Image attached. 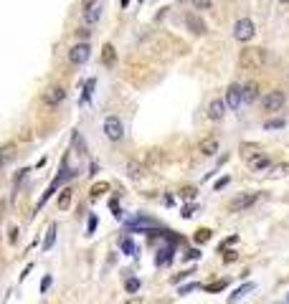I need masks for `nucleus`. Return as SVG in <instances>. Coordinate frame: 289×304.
Returning a JSON list of instances; mask_svg holds the SVG:
<instances>
[{
    "instance_id": "f257e3e1",
    "label": "nucleus",
    "mask_w": 289,
    "mask_h": 304,
    "mask_svg": "<svg viewBox=\"0 0 289 304\" xmlns=\"http://www.w3.org/2000/svg\"><path fill=\"white\" fill-rule=\"evenodd\" d=\"M269 61V53L266 49H259V46H246L241 49L238 53V69L241 71H261Z\"/></svg>"
},
{
    "instance_id": "f03ea898",
    "label": "nucleus",
    "mask_w": 289,
    "mask_h": 304,
    "mask_svg": "<svg viewBox=\"0 0 289 304\" xmlns=\"http://www.w3.org/2000/svg\"><path fill=\"white\" fill-rule=\"evenodd\" d=\"M254 33H256V26H254V20H251V18H238L236 23H233V38H236V41H241V43L251 41V38H254Z\"/></svg>"
},
{
    "instance_id": "7ed1b4c3",
    "label": "nucleus",
    "mask_w": 289,
    "mask_h": 304,
    "mask_svg": "<svg viewBox=\"0 0 289 304\" xmlns=\"http://www.w3.org/2000/svg\"><path fill=\"white\" fill-rule=\"evenodd\" d=\"M259 198H261V193H241V195H236V198L229 203V210L231 213H241V210L251 208Z\"/></svg>"
},
{
    "instance_id": "20e7f679",
    "label": "nucleus",
    "mask_w": 289,
    "mask_h": 304,
    "mask_svg": "<svg viewBox=\"0 0 289 304\" xmlns=\"http://www.w3.org/2000/svg\"><path fill=\"white\" fill-rule=\"evenodd\" d=\"M284 101H287L284 92L274 89V92H269V94L261 99V109H264V112H279L282 106H284Z\"/></svg>"
},
{
    "instance_id": "39448f33",
    "label": "nucleus",
    "mask_w": 289,
    "mask_h": 304,
    "mask_svg": "<svg viewBox=\"0 0 289 304\" xmlns=\"http://www.w3.org/2000/svg\"><path fill=\"white\" fill-rule=\"evenodd\" d=\"M104 135H107V140H112V142H119L124 137V127H122L119 117H107L104 119Z\"/></svg>"
},
{
    "instance_id": "423d86ee",
    "label": "nucleus",
    "mask_w": 289,
    "mask_h": 304,
    "mask_svg": "<svg viewBox=\"0 0 289 304\" xmlns=\"http://www.w3.org/2000/svg\"><path fill=\"white\" fill-rule=\"evenodd\" d=\"M89 56H92V46H89V43H74L71 51H69V61L74 63V66H81V63H86Z\"/></svg>"
},
{
    "instance_id": "0eeeda50",
    "label": "nucleus",
    "mask_w": 289,
    "mask_h": 304,
    "mask_svg": "<svg viewBox=\"0 0 289 304\" xmlns=\"http://www.w3.org/2000/svg\"><path fill=\"white\" fill-rule=\"evenodd\" d=\"M63 99H66V92H63V86H58V84L46 86V89H43V101H46L49 106H56V104H61Z\"/></svg>"
},
{
    "instance_id": "6e6552de",
    "label": "nucleus",
    "mask_w": 289,
    "mask_h": 304,
    "mask_svg": "<svg viewBox=\"0 0 289 304\" xmlns=\"http://www.w3.org/2000/svg\"><path fill=\"white\" fill-rule=\"evenodd\" d=\"M155 226V218H147V215H137V218H132V221H127V231H132V233H140V231H152Z\"/></svg>"
},
{
    "instance_id": "1a4fd4ad",
    "label": "nucleus",
    "mask_w": 289,
    "mask_h": 304,
    "mask_svg": "<svg viewBox=\"0 0 289 304\" xmlns=\"http://www.w3.org/2000/svg\"><path fill=\"white\" fill-rule=\"evenodd\" d=\"M185 26H188V31L195 33V36H206V31H208V26L203 23V18L195 15V13H188V15H185Z\"/></svg>"
},
{
    "instance_id": "9d476101",
    "label": "nucleus",
    "mask_w": 289,
    "mask_h": 304,
    "mask_svg": "<svg viewBox=\"0 0 289 304\" xmlns=\"http://www.w3.org/2000/svg\"><path fill=\"white\" fill-rule=\"evenodd\" d=\"M198 152H201V155H206V157H213L216 152H218V137H203L201 142H198Z\"/></svg>"
},
{
    "instance_id": "9b49d317",
    "label": "nucleus",
    "mask_w": 289,
    "mask_h": 304,
    "mask_svg": "<svg viewBox=\"0 0 289 304\" xmlns=\"http://www.w3.org/2000/svg\"><path fill=\"white\" fill-rule=\"evenodd\" d=\"M226 106H231L233 112L241 106V86L238 84H231L226 89Z\"/></svg>"
},
{
    "instance_id": "f8f14e48",
    "label": "nucleus",
    "mask_w": 289,
    "mask_h": 304,
    "mask_svg": "<svg viewBox=\"0 0 289 304\" xmlns=\"http://www.w3.org/2000/svg\"><path fill=\"white\" fill-rule=\"evenodd\" d=\"M224 114H226V101L224 99H213L208 104V119L218 122V119H224Z\"/></svg>"
},
{
    "instance_id": "ddd939ff",
    "label": "nucleus",
    "mask_w": 289,
    "mask_h": 304,
    "mask_svg": "<svg viewBox=\"0 0 289 304\" xmlns=\"http://www.w3.org/2000/svg\"><path fill=\"white\" fill-rule=\"evenodd\" d=\"M256 99H259V84H256V81H251V84H246V86H241V101L254 104Z\"/></svg>"
},
{
    "instance_id": "4468645a",
    "label": "nucleus",
    "mask_w": 289,
    "mask_h": 304,
    "mask_svg": "<svg viewBox=\"0 0 289 304\" xmlns=\"http://www.w3.org/2000/svg\"><path fill=\"white\" fill-rule=\"evenodd\" d=\"M145 165L142 162H137V160H129L127 162V178H132V180H142L145 178Z\"/></svg>"
},
{
    "instance_id": "2eb2a0df",
    "label": "nucleus",
    "mask_w": 289,
    "mask_h": 304,
    "mask_svg": "<svg viewBox=\"0 0 289 304\" xmlns=\"http://www.w3.org/2000/svg\"><path fill=\"white\" fill-rule=\"evenodd\" d=\"M173 253H175V246H173V244H165V246L158 251V256H155V264H158V266H165L168 261H173Z\"/></svg>"
},
{
    "instance_id": "dca6fc26",
    "label": "nucleus",
    "mask_w": 289,
    "mask_h": 304,
    "mask_svg": "<svg viewBox=\"0 0 289 304\" xmlns=\"http://www.w3.org/2000/svg\"><path fill=\"white\" fill-rule=\"evenodd\" d=\"M238 152H241V157H243V160H254V157H259V155H261L259 145H251V142H243V145L238 147Z\"/></svg>"
},
{
    "instance_id": "f3484780",
    "label": "nucleus",
    "mask_w": 289,
    "mask_h": 304,
    "mask_svg": "<svg viewBox=\"0 0 289 304\" xmlns=\"http://www.w3.org/2000/svg\"><path fill=\"white\" fill-rule=\"evenodd\" d=\"M71 201H74V190H71V188H63V190L58 193V201H56L58 210H69Z\"/></svg>"
},
{
    "instance_id": "a211bd4d",
    "label": "nucleus",
    "mask_w": 289,
    "mask_h": 304,
    "mask_svg": "<svg viewBox=\"0 0 289 304\" xmlns=\"http://www.w3.org/2000/svg\"><path fill=\"white\" fill-rule=\"evenodd\" d=\"M102 61H104V66H115L117 63V51L112 43H104V49H102Z\"/></svg>"
},
{
    "instance_id": "6ab92c4d",
    "label": "nucleus",
    "mask_w": 289,
    "mask_h": 304,
    "mask_svg": "<svg viewBox=\"0 0 289 304\" xmlns=\"http://www.w3.org/2000/svg\"><path fill=\"white\" fill-rule=\"evenodd\" d=\"M249 167L254 170V172H261V170H269L272 167V160L266 157V155H259V157H254V160H249Z\"/></svg>"
},
{
    "instance_id": "aec40b11",
    "label": "nucleus",
    "mask_w": 289,
    "mask_h": 304,
    "mask_svg": "<svg viewBox=\"0 0 289 304\" xmlns=\"http://www.w3.org/2000/svg\"><path fill=\"white\" fill-rule=\"evenodd\" d=\"M249 292H254V284H251V281H246V284H243V287H238L233 294H229V304H233V302H241V299L246 297Z\"/></svg>"
},
{
    "instance_id": "412c9836",
    "label": "nucleus",
    "mask_w": 289,
    "mask_h": 304,
    "mask_svg": "<svg viewBox=\"0 0 289 304\" xmlns=\"http://www.w3.org/2000/svg\"><path fill=\"white\" fill-rule=\"evenodd\" d=\"M71 145H74V150L79 152V155H86V142H84V137H81V132H71Z\"/></svg>"
},
{
    "instance_id": "4be33fe9",
    "label": "nucleus",
    "mask_w": 289,
    "mask_h": 304,
    "mask_svg": "<svg viewBox=\"0 0 289 304\" xmlns=\"http://www.w3.org/2000/svg\"><path fill=\"white\" fill-rule=\"evenodd\" d=\"M56 244V226L51 223L46 228V238H43V251H51V246Z\"/></svg>"
},
{
    "instance_id": "5701e85b",
    "label": "nucleus",
    "mask_w": 289,
    "mask_h": 304,
    "mask_svg": "<svg viewBox=\"0 0 289 304\" xmlns=\"http://www.w3.org/2000/svg\"><path fill=\"white\" fill-rule=\"evenodd\" d=\"M211 236H213L211 228H198V231H195V244H208Z\"/></svg>"
},
{
    "instance_id": "b1692460",
    "label": "nucleus",
    "mask_w": 289,
    "mask_h": 304,
    "mask_svg": "<svg viewBox=\"0 0 289 304\" xmlns=\"http://www.w3.org/2000/svg\"><path fill=\"white\" fill-rule=\"evenodd\" d=\"M119 249H122L127 256H135V253H137V246L132 244V238H122V241H119Z\"/></svg>"
},
{
    "instance_id": "393cba45",
    "label": "nucleus",
    "mask_w": 289,
    "mask_h": 304,
    "mask_svg": "<svg viewBox=\"0 0 289 304\" xmlns=\"http://www.w3.org/2000/svg\"><path fill=\"white\" fill-rule=\"evenodd\" d=\"M99 5H94V8H86V13H84V18L89 20V23H97V18H99Z\"/></svg>"
},
{
    "instance_id": "a878e982",
    "label": "nucleus",
    "mask_w": 289,
    "mask_h": 304,
    "mask_svg": "<svg viewBox=\"0 0 289 304\" xmlns=\"http://www.w3.org/2000/svg\"><path fill=\"white\" fill-rule=\"evenodd\" d=\"M109 190V183H94L92 185V198H99L102 193H107Z\"/></svg>"
},
{
    "instance_id": "bb28decb",
    "label": "nucleus",
    "mask_w": 289,
    "mask_h": 304,
    "mask_svg": "<svg viewBox=\"0 0 289 304\" xmlns=\"http://www.w3.org/2000/svg\"><path fill=\"white\" fill-rule=\"evenodd\" d=\"M272 175H289V162H282V165H272Z\"/></svg>"
},
{
    "instance_id": "cd10ccee",
    "label": "nucleus",
    "mask_w": 289,
    "mask_h": 304,
    "mask_svg": "<svg viewBox=\"0 0 289 304\" xmlns=\"http://www.w3.org/2000/svg\"><path fill=\"white\" fill-rule=\"evenodd\" d=\"M124 289H127V294H135L140 289V279H127L124 281Z\"/></svg>"
},
{
    "instance_id": "c85d7f7f",
    "label": "nucleus",
    "mask_w": 289,
    "mask_h": 304,
    "mask_svg": "<svg viewBox=\"0 0 289 304\" xmlns=\"http://www.w3.org/2000/svg\"><path fill=\"white\" fill-rule=\"evenodd\" d=\"M226 284H229V281H226V279H221V281H216V284H208V287H203V289L213 294V292H221V289H226Z\"/></svg>"
},
{
    "instance_id": "c756f323",
    "label": "nucleus",
    "mask_w": 289,
    "mask_h": 304,
    "mask_svg": "<svg viewBox=\"0 0 289 304\" xmlns=\"http://www.w3.org/2000/svg\"><path fill=\"white\" fill-rule=\"evenodd\" d=\"M193 8H198V10H208V8H213V0H193Z\"/></svg>"
},
{
    "instance_id": "7c9ffc66",
    "label": "nucleus",
    "mask_w": 289,
    "mask_h": 304,
    "mask_svg": "<svg viewBox=\"0 0 289 304\" xmlns=\"http://www.w3.org/2000/svg\"><path fill=\"white\" fill-rule=\"evenodd\" d=\"M97 223H99L97 215H89V221H86V233H89V236H92V233L97 231Z\"/></svg>"
},
{
    "instance_id": "2f4dec72",
    "label": "nucleus",
    "mask_w": 289,
    "mask_h": 304,
    "mask_svg": "<svg viewBox=\"0 0 289 304\" xmlns=\"http://www.w3.org/2000/svg\"><path fill=\"white\" fill-rule=\"evenodd\" d=\"M284 124H287L284 119H269V122H266V124H264V129H282Z\"/></svg>"
},
{
    "instance_id": "473e14b6",
    "label": "nucleus",
    "mask_w": 289,
    "mask_h": 304,
    "mask_svg": "<svg viewBox=\"0 0 289 304\" xmlns=\"http://www.w3.org/2000/svg\"><path fill=\"white\" fill-rule=\"evenodd\" d=\"M188 276H193V271H190V269H185V271H180V274H175L170 281H173V284H180V281H183V279H188Z\"/></svg>"
},
{
    "instance_id": "72a5a7b5",
    "label": "nucleus",
    "mask_w": 289,
    "mask_h": 304,
    "mask_svg": "<svg viewBox=\"0 0 289 304\" xmlns=\"http://www.w3.org/2000/svg\"><path fill=\"white\" fill-rule=\"evenodd\" d=\"M198 287H201V284H195V281H188V284H183L177 292H180V294H190V292H195Z\"/></svg>"
},
{
    "instance_id": "f704fd0d",
    "label": "nucleus",
    "mask_w": 289,
    "mask_h": 304,
    "mask_svg": "<svg viewBox=\"0 0 289 304\" xmlns=\"http://www.w3.org/2000/svg\"><path fill=\"white\" fill-rule=\"evenodd\" d=\"M183 258H185V261H198V258H201V251H198V249H190L188 253H183Z\"/></svg>"
},
{
    "instance_id": "c9c22d12",
    "label": "nucleus",
    "mask_w": 289,
    "mask_h": 304,
    "mask_svg": "<svg viewBox=\"0 0 289 304\" xmlns=\"http://www.w3.org/2000/svg\"><path fill=\"white\" fill-rule=\"evenodd\" d=\"M49 287H51V274H46L41 279V294H46L49 292Z\"/></svg>"
},
{
    "instance_id": "e433bc0d",
    "label": "nucleus",
    "mask_w": 289,
    "mask_h": 304,
    "mask_svg": "<svg viewBox=\"0 0 289 304\" xmlns=\"http://www.w3.org/2000/svg\"><path fill=\"white\" fill-rule=\"evenodd\" d=\"M236 258H238L236 251H224V264H231V261H236Z\"/></svg>"
},
{
    "instance_id": "4c0bfd02",
    "label": "nucleus",
    "mask_w": 289,
    "mask_h": 304,
    "mask_svg": "<svg viewBox=\"0 0 289 304\" xmlns=\"http://www.w3.org/2000/svg\"><path fill=\"white\" fill-rule=\"evenodd\" d=\"M236 241H238V236H229V238H226V241H224V244H221V251H226V246H233Z\"/></svg>"
},
{
    "instance_id": "58836bf2",
    "label": "nucleus",
    "mask_w": 289,
    "mask_h": 304,
    "mask_svg": "<svg viewBox=\"0 0 289 304\" xmlns=\"http://www.w3.org/2000/svg\"><path fill=\"white\" fill-rule=\"evenodd\" d=\"M76 36L81 38V43H86V38L92 36V31H89V28H79V31H76Z\"/></svg>"
},
{
    "instance_id": "ea45409f",
    "label": "nucleus",
    "mask_w": 289,
    "mask_h": 304,
    "mask_svg": "<svg viewBox=\"0 0 289 304\" xmlns=\"http://www.w3.org/2000/svg\"><path fill=\"white\" fill-rule=\"evenodd\" d=\"M229 183H231V178H229V175H226V178H221V180L216 183V190H224V188H226Z\"/></svg>"
},
{
    "instance_id": "a19ab883",
    "label": "nucleus",
    "mask_w": 289,
    "mask_h": 304,
    "mask_svg": "<svg viewBox=\"0 0 289 304\" xmlns=\"http://www.w3.org/2000/svg\"><path fill=\"white\" fill-rule=\"evenodd\" d=\"M8 238H10V244H15V241H18V228H15V226H10V231H8Z\"/></svg>"
},
{
    "instance_id": "79ce46f5",
    "label": "nucleus",
    "mask_w": 289,
    "mask_h": 304,
    "mask_svg": "<svg viewBox=\"0 0 289 304\" xmlns=\"http://www.w3.org/2000/svg\"><path fill=\"white\" fill-rule=\"evenodd\" d=\"M193 213H195V205H185V208H183V218H190Z\"/></svg>"
},
{
    "instance_id": "37998d69",
    "label": "nucleus",
    "mask_w": 289,
    "mask_h": 304,
    "mask_svg": "<svg viewBox=\"0 0 289 304\" xmlns=\"http://www.w3.org/2000/svg\"><path fill=\"white\" fill-rule=\"evenodd\" d=\"M183 195H185V198H195V188H185Z\"/></svg>"
},
{
    "instance_id": "c03bdc74",
    "label": "nucleus",
    "mask_w": 289,
    "mask_h": 304,
    "mask_svg": "<svg viewBox=\"0 0 289 304\" xmlns=\"http://www.w3.org/2000/svg\"><path fill=\"white\" fill-rule=\"evenodd\" d=\"M31 269H33V264H28V266H26V269H23V274H20V281H23V279H26V276H28V274H31Z\"/></svg>"
},
{
    "instance_id": "a18cd8bd",
    "label": "nucleus",
    "mask_w": 289,
    "mask_h": 304,
    "mask_svg": "<svg viewBox=\"0 0 289 304\" xmlns=\"http://www.w3.org/2000/svg\"><path fill=\"white\" fill-rule=\"evenodd\" d=\"M124 304H142V299H140V297H129Z\"/></svg>"
},
{
    "instance_id": "49530a36",
    "label": "nucleus",
    "mask_w": 289,
    "mask_h": 304,
    "mask_svg": "<svg viewBox=\"0 0 289 304\" xmlns=\"http://www.w3.org/2000/svg\"><path fill=\"white\" fill-rule=\"evenodd\" d=\"M92 3H97V0H84V8H92Z\"/></svg>"
},
{
    "instance_id": "de8ad7c7",
    "label": "nucleus",
    "mask_w": 289,
    "mask_h": 304,
    "mask_svg": "<svg viewBox=\"0 0 289 304\" xmlns=\"http://www.w3.org/2000/svg\"><path fill=\"white\" fill-rule=\"evenodd\" d=\"M279 3H282V5H289V0H279Z\"/></svg>"
},
{
    "instance_id": "09e8293b",
    "label": "nucleus",
    "mask_w": 289,
    "mask_h": 304,
    "mask_svg": "<svg viewBox=\"0 0 289 304\" xmlns=\"http://www.w3.org/2000/svg\"><path fill=\"white\" fill-rule=\"evenodd\" d=\"M3 162H5V160H3V155H0V167H3Z\"/></svg>"
},
{
    "instance_id": "8fccbe9b",
    "label": "nucleus",
    "mask_w": 289,
    "mask_h": 304,
    "mask_svg": "<svg viewBox=\"0 0 289 304\" xmlns=\"http://www.w3.org/2000/svg\"><path fill=\"white\" fill-rule=\"evenodd\" d=\"M287 304H289V294H287Z\"/></svg>"
}]
</instances>
